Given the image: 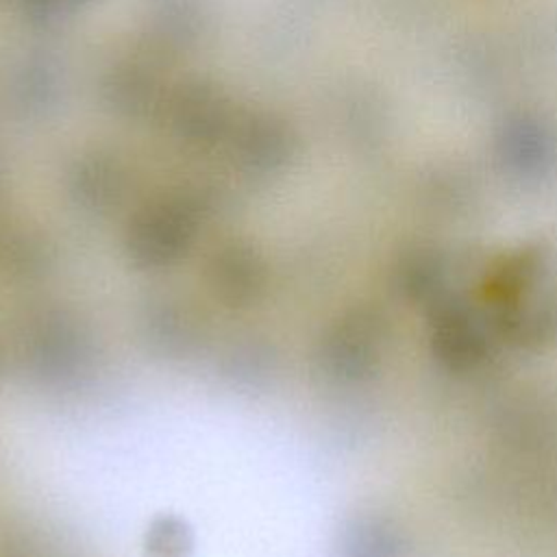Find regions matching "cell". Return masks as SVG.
I'll return each mask as SVG.
<instances>
[{
    "instance_id": "cell-1",
    "label": "cell",
    "mask_w": 557,
    "mask_h": 557,
    "mask_svg": "<svg viewBox=\"0 0 557 557\" xmlns=\"http://www.w3.org/2000/svg\"><path fill=\"white\" fill-rule=\"evenodd\" d=\"M485 311L496 335L518 348L557 339V259L524 248L503 259L485 278Z\"/></svg>"
},
{
    "instance_id": "cell-2",
    "label": "cell",
    "mask_w": 557,
    "mask_h": 557,
    "mask_svg": "<svg viewBox=\"0 0 557 557\" xmlns=\"http://www.w3.org/2000/svg\"><path fill=\"white\" fill-rule=\"evenodd\" d=\"M431 348L455 372L479 368L494 348L496 329L485 309L453 294L431 307Z\"/></svg>"
},
{
    "instance_id": "cell-3",
    "label": "cell",
    "mask_w": 557,
    "mask_h": 557,
    "mask_svg": "<svg viewBox=\"0 0 557 557\" xmlns=\"http://www.w3.org/2000/svg\"><path fill=\"white\" fill-rule=\"evenodd\" d=\"M385 324L379 313L359 309L333 326L324 342V366L342 381L366 379L381 359Z\"/></svg>"
},
{
    "instance_id": "cell-4",
    "label": "cell",
    "mask_w": 557,
    "mask_h": 557,
    "mask_svg": "<svg viewBox=\"0 0 557 557\" xmlns=\"http://www.w3.org/2000/svg\"><path fill=\"white\" fill-rule=\"evenodd\" d=\"M191 237V218L181 205H161L146 211L131 237L133 252L146 263H163L185 250Z\"/></svg>"
},
{
    "instance_id": "cell-5",
    "label": "cell",
    "mask_w": 557,
    "mask_h": 557,
    "mask_svg": "<svg viewBox=\"0 0 557 557\" xmlns=\"http://www.w3.org/2000/svg\"><path fill=\"white\" fill-rule=\"evenodd\" d=\"M396 285L405 298L429 307L453 296L448 263L435 252H416L403 259L396 270Z\"/></svg>"
},
{
    "instance_id": "cell-6",
    "label": "cell",
    "mask_w": 557,
    "mask_h": 557,
    "mask_svg": "<svg viewBox=\"0 0 557 557\" xmlns=\"http://www.w3.org/2000/svg\"><path fill=\"white\" fill-rule=\"evenodd\" d=\"M344 557H403L398 529L379 516H363L348 524L342 540Z\"/></svg>"
},
{
    "instance_id": "cell-7",
    "label": "cell",
    "mask_w": 557,
    "mask_h": 557,
    "mask_svg": "<svg viewBox=\"0 0 557 557\" xmlns=\"http://www.w3.org/2000/svg\"><path fill=\"white\" fill-rule=\"evenodd\" d=\"M176 120L187 135L205 139L220 133L224 124V107L211 91L196 89L181 100Z\"/></svg>"
},
{
    "instance_id": "cell-8",
    "label": "cell",
    "mask_w": 557,
    "mask_h": 557,
    "mask_svg": "<svg viewBox=\"0 0 557 557\" xmlns=\"http://www.w3.org/2000/svg\"><path fill=\"white\" fill-rule=\"evenodd\" d=\"M283 135L278 133V126L261 122L246 131L244 135V150L250 157L252 163L259 165H274L278 159H283Z\"/></svg>"
},
{
    "instance_id": "cell-9",
    "label": "cell",
    "mask_w": 557,
    "mask_h": 557,
    "mask_svg": "<svg viewBox=\"0 0 557 557\" xmlns=\"http://www.w3.org/2000/svg\"><path fill=\"white\" fill-rule=\"evenodd\" d=\"M187 548V531L176 522H161L152 535V550L161 557H178Z\"/></svg>"
}]
</instances>
